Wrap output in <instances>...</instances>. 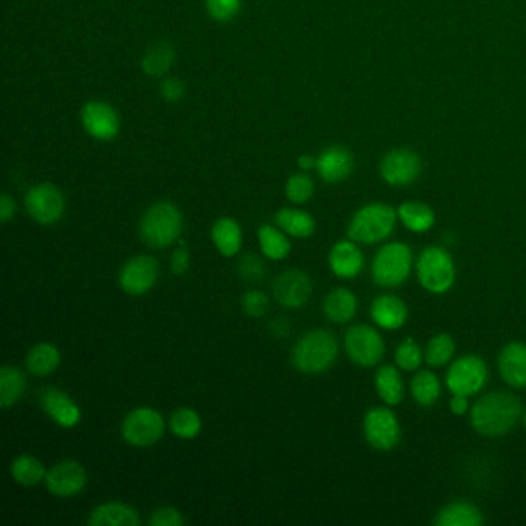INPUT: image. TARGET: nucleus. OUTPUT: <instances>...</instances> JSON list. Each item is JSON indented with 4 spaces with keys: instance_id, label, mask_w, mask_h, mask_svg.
<instances>
[{
    "instance_id": "f257e3e1",
    "label": "nucleus",
    "mask_w": 526,
    "mask_h": 526,
    "mask_svg": "<svg viewBox=\"0 0 526 526\" xmlns=\"http://www.w3.org/2000/svg\"><path fill=\"white\" fill-rule=\"evenodd\" d=\"M521 415V400L505 391L486 394L470 411L472 428L486 437H501L510 433Z\"/></svg>"
},
{
    "instance_id": "f03ea898",
    "label": "nucleus",
    "mask_w": 526,
    "mask_h": 526,
    "mask_svg": "<svg viewBox=\"0 0 526 526\" xmlns=\"http://www.w3.org/2000/svg\"><path fill=\"white\" fill-rule=\"evenodd\" d=\"M338 356L336 336L325 329L310 330L301 336L292 351V363L303 374H321L334 366Z\"/></svg>"
},
{
    "instance_id": "7ed1b4c3",
    "label": "nucleus",
    "mask_w": 526,
    "mask_h": 526,
    "mask_svg": "<svg viewBox=\"0 0 526 526\" xmlns=\"http://www.w3.org/2000/svg\"><path fill=\"white\" fill-rule=\"evenodd\" d=\"M181 232L182 215L171 202H156L141 218L140 235L149 248H169L181 237Z\"/></svg>"
},
{
    "instance_id": "20e7f679",
    "label": "nucleus",
    "mask_w": 526,
    "mask_h": 526,
    "mask_svg": "<svg viewBox=\"0 0 526 526\" xmlns=\"http://www.w3.org/2000/svg\"><path fill=\"white\" fill-rule=\"evenodd\" d=\"M397 212L387 204H369L352 217L347 228V237L360 244H377L386 239L397 222Z\"/></svg>"
},
{
    "instance_id": "39448f33",
    "label": "nucleus",
    "mask_w": 526,
    "mask_h": 526,
    "mask_svg": "<svg viewBox=\"0 0 526 526\" xmlns=\"http://www.w3.org/2000/svg\"><path fill=\"white\" fill-rule=\"evenodd\" d=\"M413 250L408 244H385L372 261V278L382 287H397L413 272Z\"/></svg>"
},
{
    "instance_id": "423d86ee",
    "label": "nucleus",
    "mask_w": 526,
    "mask_h": 526,
    "mask_svg": "<svg viewBox=\"0 0 526 526\" xmlns=\"http://www.w3.org/2000/svg\"><path fill=\"white\" fill-rule=\"evenodd\" d=\"M417 278L431 294H446L455 281V264L448 250L431 246L417 259Z\"/></svg>"
},
{
    "instance_id": "0eeeda50",
    "label": "nucleus",
    "mask_w": 526,
    "mask_h": 526,
    "mask_svg": "<svg viewBox=\"0 0 526 526\" xmlns=\"http://www.w3.org/2000/svg\"><path fill=\"white\" fill-rule=\"evenodd\" d=\"M164 431V418L153 408L133 409L127 414L121 426L122 439L136 448H147L158 443Z\"/></svg>"
},
{
    "instance_id": "6e6552de",
    "label": "nucleus",
    "mask_w": 526,
    "mask_h": 526,
    "mask_svg": "<svg viewBox=\"0 0 526 526\" xmlns=\"http://www.w3.org/2000/svg\"><path fill=\"white\" fill-rule=\"evenodd\" d=\"M488 382V367L477 356H460L449 366L446 386L451 394L471 397L482 391Z\"/></svg>"
},
{
    "instance_id": "1a4fd4ad",
    "label": "nucleus",
    "mask_w": 526,
    "mask_h": 526,
    "mask_svg": "<svg viewBox=\"0 0 526 526\" xmlns=\"http://www.w3.org/2000/svg\"><path fill=\"white\" fill-rule=\"evenodd\" d=\"M345 347L352 362L362 367L375 366L385 356V341L371 326H352L346 332Z\"/></svg>"
},
{
    "instance_id": "9d476101",
    "label": "nucleus",
    "mask_w": 526,
    "mask_h": 526,
    "mask_svg": "<svg viewBox=\"0 0 526 526\" xmlns=\"http://www.w3.org/2000/svg\"><path fill=\"white\" fill-rule=\"evenodd\" d=\"M363 433L367 443L377 451H391L402 439V426L389 408H372L363 420Z\"/></svg>"
},
{
    "instance_id": "9b49d317",
    "label": "nucleus",
    "mask_w": 526,
    "mask_h": 526,
    "mask_svg": "<svg viewBox=\"0 0 526 526\" xmlns=\"http://www.w3.org/2000/svg\"><path fill=\"white\" fill-rule=\"evenodd\" d=\"M28 215L44 226L59 221L65 212L63 191L50 182H44L28 190L25 197Z\"/></svg>"
},
{
    "instance_id": "f8f14e48",
    "label": "nucleus",
    "mask_w": 526,
    "mask_h": 526,
    "mask_svg": "<svg viewBox=\"0 0 526 526\" xmlns=\"http://www.w3.org/2000/svg\"><path fill=\"white\" fill-rule=\"evenodd\" d=\"M160 277V266L153 257L138 255L129 259L119 272V286L125 294L141 297L153 289Z\"/></svg>"
},
{
    "instance_id": "ddd939ff",
    "label": "nucleus",
    "mask_w": 526,
    "mask_h": 526,
    "mask_svg": "<svg viewBox=\"0 0 526 526\" xmlns=\"http://www.w3.org/2000/svg\"><path fill=\"white\" fill-rule=\"evenodd\" d=\"M274 297L279 305L287 309L305 306L312 295V281L309 275L298 268H290L279 274L272 284Z\"/></svg>"
},
{
    "instance_id": "4468645a",
    "label": "nucleus",
    "mask_w": 526,
    "mask_h": 526,
    "mask_svg": "<svg viewBox=\"0 0 526 526\" xmlns=\"http://www.w3.org/2000/svg\"><path fill=\"white\" fill-rule=\"evenodd\" d=\"M87 471L74 460H63L54 464L45 477V486L57 497H73L87 486Z\"/></svg>"
},
{
    "instance_id": "2eb2a0df",
    "label": "nucleus",
    "mask_w": 526,
    "mask_h": 526,
    "mask_svg": "<svg viewBox=\"0 0 526 526\" xmlns=\"http://www.w3.org/2000/svg\"><path fill=\"white\" fill-rule=\"evenodd\" d=\"M420 170V158L411 150L404 149L389 151L380 165L383 180L391 186H408L417 180Z\"/></svg>"
},
{
    "instance_id": "dca6fc26",
    "label": "nucleus",
    "mask_w": 526,
    "mask_h": 526,
    "mask_svg": "<svg viewBox=\"0 0 526 526\" xmlns=\"http://www.w3.org/2000/svg\"><path fill=\"white\" fill-rule=\"evenodd\" d=\"M41 406L44 413L63 428H74L83 418V413L74 400L57 387H45L42 391Z\"/></svg>"
},
{
    "instance_id": "f3484780",
    "label": "nucleus",
    "mask_w": 526,
    "mask_h": 526,
    "mask_svg": "<svg viewBox=\"0 0 526 526\" xmlns=\"http://www.w3.org/2000/svg\"><path fill=\"white\" fill-rule=\"evenodd\" d=\"M83 129L101 141L113 140L119 133V118L109 103L92 101L83 110Z\"/></svg>"
},
{
    "instance_id": "a211bd4d",
    "label": "nucleus",
    "mask_w": 526,
    "mask_h": 526,
    "mask_svg": "<svg viewBox=\"0 0 526 526\" xmlns=\"http://www.w3.org/2000/svg\"><path fill=\"white\" fill-rule=\"evenodd\" d=\"M499 372L506 385L516 389L526 387V345L511 341L499 356Z\"/></svg>"
},
{
    "instance_id": "6ab92c4d",
    "label": "nucleus",
    "mask_w": 526,
    "mask_h": 526,
    "mask_svg": "<svg viewBox=\"0 0 526 526\" xmlns=\"http://www.w3.org/2000/svg\"><path fill=\"white\" fill-rule=\"evenodd\" d=\"M363 266L365 258L356 241H338L330 248L329 268L338 278H356L362 272Z\"/></svg>"
},
{
    "instance_id": "aec40b11",
    "label": "nucleus",
    "mask_w": 526,
    "mask_h": 526,
    "mask_svg": "<svg viewBox=\"0 0 526 526\" xmlns=\"http://www.w3.org/2000/svg\"><path fill=\"white\" fill-rule=\"evenodd\" d=\"M371 317L378 327L397 330L408 320V307L395 295H382L372 301Z\"/></svg>"
},
{
    "instance_id": "412c9836",
    "label": "nucleus",
    "mask_w": 526,
    "mask_h": 526,
    "mask_svg": "<svg viewBox=\"0 0 526 526\" xmlns=\"http://www.w3.org/2000/svg\"><path fill=\"white\" fill-rule=\"evenodd\" d=\"M90 526H140V512L121 502H107L90 512Z\"/></svg>"
},
{
    "instance_id": "4be33fe9",
    "label": "nucleus",
    "mask_w": 526,
    "mask_h": 526,
    "mask_svg": "<svg viewBox=\"0 0 526 526\" xmlns=\"http://www.w3.org/2000/svg\"><path fill=\"white\" fill-rule=\"evenodd\" d=\"M354 161L343 147H330L317 160V170L326 182H340L351 175Z\"/></svg>"
},
{
    "instance_id": "5701e85b",
    "label": "nucleus",
    "mask_w": 526,
    "mask_h": 526,
    "mask_svg": "<svg viewBox=\"0 0 526 526\" xmlns=\"http://www.w3.org/2000/svg\"><path fill=\"white\" fill-rule=\"evenodd\" d=\"M483 523V514L470 502H453L444 505L435 514L433 525L437 526H480Z\"/></svg>"
},
{
    "instance_id": "b1692460",
    "label": "nucleus",
    "mask_w": 526,
    "mask_h": 526,
    "mask_svg": "<svg viewBox=\"0 0 526 526\" xmlns=\"http://www.w3.org/2000/svg\"><path fill=\"white\" fill-rule=\"evenodd\" d=\"M212 241L218 252L221 253L222 257L230 258L235 257L243 246V232L241 228L232 218H219L215 224H213Z\"/></svg>"
},
{
    "instance_id": "393cba45",
    "label": "nucleus",
    "mask_w": 526,
    "mask_h": 526,
    "mask_svg": "<svg viewBox=\"0 0 526 526\" xmlns=\"http://www.w3.org/2000/svg\"><path fill=\"white\" fill-rule=\"evenodd\" d=\"M375 389H377L378 397L382 398L383 403L387 406L400 404L404 397L400 367L391 366V365L380 367L375 374Z\"/></svg>"
},
{
    "instance_id": "a878e982",
    "label": "nucleus",
    "mask_w": 526,
    "mask_h": 526,
    "mask_svg": "<svg viewBox=\"0 0 526 526\" xmlns=\"http://www.w3.org/2000/svg\"><path fill=\"white\" fill-rule=\"evenodd\" d=\"M358 307L356 295L345 287H338L329 292L326 297L323 310L325 315L334 323H347L354 318Z\"/></svg>"
},
{
    "instance_id": "bb28decb",
    "label": "nucleus",
    "mask_w": 526,
    "mask_h": 526,
    "mask_svg": "<svg viewBox=\"0 0 526 526\" xmlns=\"http://www.w3.org/2000/svg\"><path fill=\"white\" fill-rule=\"evenodd\" d=\"M26 380L24 372L16 366L5 365L0 369V408L15 406L25 393Z\"/></svg>"
},
{
    "instance_id": "cd10ccee",
    "label": "nucleus",
    "mask_w": 526,
    "mask_h": 526,
    "mask_svg": "<svg viewBox=\"0 0 526 526\" xmlns=\"http://www.w3.org/2000/svg\"><path fill=\"white\" fill-rule=\"evenodd\" d=\"M26 369L37 377H45L56 371L61 365V352L50 343H39L28 352L25 360Z\"/></svg>"
},
{
    "instance_id": "c85d7f7f",
    "label": "nucleus",
    "mask_w": 526,
    "mask_h": 526,
    "mask_svg": "<svg viewBox=\"0 0 526 526\" xmlns=\"http://www.w3.org/2000/svg\"><path fill=\"white\" fill-rule=\"evenodd\" d=\"M397 215L403 226L414 233L428 232L435 222L433 209L424 202H403L402 206L398 207Z\"/></svg>"
},
{
    "instance_id": "c756f323",
    "label": "nucleus",
    "mask_w": 526,
    "mask_h": 526,
    "mask_svg": "<svg viewBox=\"0 0 526 526\" xmlns=\"http://www.w3.org/2000/svg\"><path fill=\"white\" fill-rule=\"evenodd\" d=\"M10 471L15 482L26 488H32V486L39 485L41 482H45L48 472L41 460L30 454H22L13 460Z\"/></svg>"
},
{
    "instance_id": "7c9ffc66",
    "label": "nucleus",
    "mask_w": 526,
    "mask_h": 526,
    "mask_svg": "<svg viewBox=\"0 0 526 526\" xmlns=\"http://www.w3.org/2000/svg\"><path fill=\"white\" fill-rule=\"evenodd\" d=\"M275 222L284 233L295 238L312 237L317 228L312 215L297 209H281L275 215Z\"/></svg>"
},
{
    "instance_id": "2f4dec72",
    "label": "nucleus",
    "mask_w": 526,
    "mask_h": 526,
    "mask_svg": "<svg viewBox=\"0 0 526 526\" xmlns=\"http://www.w3.org/2000/svg\"><path fill=\"white\" fill-rule=\"evenodd\" d=\"M442 386H440L439 378L431 371H420L414 375L411 380V394L414 400L424 406L429 408L433 406L439 400Z\"/></svg>"
},
{
    "instance_id": "473e14b6",
    "label": "nucleus",
    "mask_w": 526,
    "mask_h": 526,
    "mask_svg": "<svg viewBox=\"0 0 526 526\" xmlns=\"http://www.w3.org/2000/svg\"><path fill=\"white\" fill-rule=\"evenodd\" d=\"M258 241L261 252L272 261H281L290 252V241L278 229L264 224L258 229Z\"/></svg>"
},
{
    "instance_id": "72a5a7b5",
    "label": "nucleus",
    "mask_w": 526,
    "mask_h": 526,
    "mask_svg": "<svg viewBox=\"0 0 526 526\" xmlns=\"http://www.w3.org/2000/svg\"><path fill=\"white\" fill-rule=\"evenodd\" d=\"M169 428L180 439H195L198 433H201V417L197 411L190 408L176 409L175 413L170 415Z\"/></svg>"
},
{
    "instance_id": "f704fd0d",
    "label": "nucleus",
    "mask_w": 526,
    "mask_h": 526,
    "mask_svg": "<svg viewBox=\"0 0 526 526\" xmlns=\"http://www.w3.org/2000/svg\"><path fill=\"white\" fill-rule=\"evenodd\" d=\"M455 343L448 334L433 336L426 346L424 360L431 367H442L448 365L454 356Z\"/></svg>"
},
{
    "instance_id": "c9c22d12",
    "label": "nucleus",
    "mask_w": 526,
    "mask_h": 526,
    "mask_svg": "<svg viewBox=\"0 0 526 526\" xmlns=\"http://www.w3.org/2000/svg\"><path fill=\"white\" fill-rule=\"evenodd\" d=\"M175 57V50L169 44H158L150 48L142 59V68L151 78H160L169 68Z\"/></svg>"
},
{
    "instance_id": "e433bc0d",
    "label": "nucleus",
    "mask_w": 526,
    "mask_h": 526,
    "mask_svg": "<svg viewBox=\"0 0 526 526\" xmlns=\"http://www.w3.org/2000/svg\"><path fill=\"white\" fill-rule=\"evenodd\" d=\"M424 360V352L420 349V346L413 338L403 341L395 351V365L402 371H417L418 367L422 366Z\"/></svg>"
},
{
    "instance_id": "4c0bfd02",
    "label": "nucleus",
    "mask_w": 526,
    "mask_h": 526,
    "mask_svg": "<svg viewBox=\"0 0 526 526\" xmlns=\"http://www.w3.org/2000/svg\"><path fill=\"white\" fill-rule=\"evenodd\" d=\"M314 195V182L309 176L294 175L290 176L289 181L286 184V197L294 204H305L309 201Z\"/></svg>"
},
{
    "instance_id": "58836bf2",
    "label": "nucleus",
    "mask_w": 526,
    "mask_h": 526,
    "mask_svg": "<svg viewBox=\"0 0 526 526\" xmlns=\"http://www.w3.org/2000/svg\"><path fill=\"white\" fill-rule=\"evenodd\" d=\"M238 272L244 281L255 283L264 278L266 268H264L263 259L259 258L257 253H248L238 264Z\"/></svg>"
},
{
    "instance_id": "ea45409f",
    "label": "nucleus",
    "mask_w": 526,
    "mask_h": 526,
    "mask_svg": "<svg viewBox=\"0 0 526 526\" xmlns=\"http://www.w3.org/2000/svg\"><path fill=\"white\" fill-rule=\"evenodd\" d=\"M241 306H243L244 314L248 315L250 318H261L268 314L270 303H268V295L259 290H250L244 295Z\"/></svg>"
},
{
    "instance_id": "a19ab883",
    "label": "nucleus",
    "mask_w": 526,
    "mask_h": 526,
    "mask_svg": "<svg viewBox=\"0 0 526 526\" xmlns=\"http://www.w3.org/2000/svg\"><path fill=\"white\" fill-rule=\"evenodd\" d=\"M241 6V0H207V10L210 16L217 21H230L233 16H237Z\"/></svg>"
},
{
    "instance_id": "79ce46f5",
    "label": "nucleus",
    "mask_w": 526,
    "mask_h": 526,
    "mask_svg": "<svg viewBox=\"0 0 526 526\" xmlns=\"http://www.w3.org/2000/svg\"><path fill=\"white\" fill-rule=\"evenodd\" d=\"M186 523L182 517L181 511L176 510L173 506H164L156 510L150 517L151 526H182Z\"/></svg>"
},
{
    "instance_id": "37998d69",
    "label": "nucleus",
    "mask_w": 526,
    "mask_h": 526,
    "mask_svg": "<svg viewBox=\"0 0 526 526\" xmlns=\"http://www.w3.org/2000/svg\"><path fill=\"white\" fill-rule=\"evenodd\" d=\"M189 266H190V255L187 252V248H176L170 259L171 272L181 277L189 270Z\"/></svg>"
},
{
    "instance_id": "c03bdc74",
    "label": "nucleus",
    "mask_w": 526,
    "mask_h": 526,
    "mask_svg": "<svg viewBox=\"0 0 526 526\" xmlns=\"http://www.w3.org/2000/svg\"><path fill=\"white\" fill-rule=\"evenodd\" d=\"M161 92L167 101H178L184 94V85L178 79L169 78L162 83Z\"/></svg>"
},
{
    "instance_id": "a18cd8bd",
    "label": "nucleus",
    "mask_w": 526,
    "mask_h": 526,
    "mask_svg": "<svg viewBox=\"0 0 526 526\" xmlns=\"http://www.w3.org/2000/svg\"><path fill=\"white\" fill-rule=\"evenodd\" d=\"M15 212H16V206H15L13 198L8 193H2V197H0V221L4 224L10 221L11 218L15 217Z\"/></svg>"
},
{
    "instance_id": "49530a36",
    "label": "nucleus",
    "mask_w": 526,
    "mask_h": 526,
    "mask_svg": "<svg viewBox=\"0 0 526 526\" xmlns=\"http://www.w3.org/2000/svg\"><path fill=\"white\" fill-rule=\"evenodd\" d=\"M449 409L454 415H464L468 411H471L468 397L466 395H459V394H453V398L449 402Z\"/></svg>"
},
{
    "instance_id": "de8ad7c7",
    "label": "nucleus",
    "mask_w": 526,
    "mask_h": 526,
    "mask_svg": "<svg viewBox=\"0 0 526 526\" xmlns=\"http://www.w3.org/2000/svg\"><path fill=\"white\" fill-rule=\"evenodd\" d=\"M298 165L303 170H309L312 167H317V160H314L312 156H299Z\"/></svg>"
},
{
    "instance_id": "09e8293b",
    "label": "nucleus",
    "mask_w": 526,
    "mask_h": 526,
    "mask_svg": "<svg viewBox=\"0 0 526 526\" xmlns=\"http://www.w3.org/2000/svg\"><path fill=\"white\" fill-rule=\"evenodd\" d=\"M523 424H525V428H526V413H525V415H523Z\"/></svg>"
}]
</instances>
